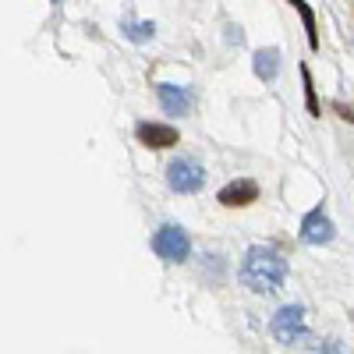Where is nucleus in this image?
<instances>
[{
  "instance_id": "nucleus-2",
  "label": "nucleus",
  "mask_w": 354,
  "mask_h": 354,
  "mask_svg": "<svg viewBox=\"0 0 354 354\" xmlns=\"http://www.w3.org/2000/svg\"><path fill=\"white\" fill-rule=\"evenodd\" d=\"M202 185H205V170H202L198 160L177 156V160L167 167V188H170V192H177V195H195Z\"/></svg>"
},
{
  "instance_id": "nucleus-3",
  "label": "nucleus",
  "mask_w": 354,
  "mask_h": 354,
  "mask_svg": "<svg viewBox=\"0 0 354 354\" xmlns=\"http://www.w3.org/2000/svg\"><path fill=\"white\" fill-rule=\"evenodd\" d=\"M153 252H156L163 262H185V259H188V252H192V241H188L185 227H177V223H163V227L153 234Z\"/></svg>"
},
{
  "instance_id": "nucleus-6",
  "label": "nucleus",
  "mask_w": 354,
  "mask_h": 354,
  "mask_svg": "<svg viewBox=\"0 0 354 354\" xmlns=\"http://www.w3.org/2000/svg\"><path fill=\"white\" fill-rule=\"evenodd\" d=\"M255 198H259V185L248 181V177H238V181L223 185L220 195H216V202L227 205V209H245V205H252Z\"/></svg>"
},
{
  "instance_id": "nucleus-5",
  "label": "nucleus",
  "mask_w": 354,
  "mask_h": 354,
  "mask_svg": "<svg viewBox=\"0 0 354 354\" xmlns=\"http://www.w3.org/2000/svg\"><path fill=\"white\" fill-rule=\"evenodd\" d=\"M333 234H337V227H333L330 213L322 209V205H319V209H312V213L301 220V241H305V245H330Z\"/></svg>"
},
{
  "instance_id": "nucleus-10",
  "label": "nucleus",
  "mask_w": 354,
  "mask_h": 354,
  "mask_svg": "<svg viewBox=\"0 0 354 354\" xmlns=\"http://www.w3.org/2000/svg\"><path fill=\"white\" fill-rule=\"evenodd\" d=\"M121 32H124L131 43H145V39L156 36V25H153V21H135L131 15H124V18H121Z\"/></svg>"
},
{
  "instance_id": "nucleus-11",
  "label": "nucleus",
  "mask_w": 354,
  "mask_h": 354,
  "mask_svg": "<svg viewBox=\"0 0 354 354\" xmlns=\"http://www.w3.org/2000/svg\"><path fill=\"white\" fill-rule=\"evenodd\" d=\"M294 8H298V15H301V21H305V32H308V46L312 50H319V25H315V15H312V8L305 4V0H290Z\"/></svg>"
},
{
  "instance_id": "nucleus-9",
  "label": "nucleus",
  "mask_w": 354,
  "mask_h": 354,
  "mask_svg": "<svg viewBox=\"0 0 354 354\" xmlns=\"http://www.w3.org/2000/svg\"><path fill=\"white\" fill-rule=\"evenodd\" d=\"M252 61H255V75H259L262 82H273L277 71H280V50H273V46H270V50H259Z\"/></svg>"
},
{
  "instance_id": "nucleus-8",
  "label": "nucleus",
  "mask_w": 354,
  "mask_h": 354,
  "mask_svg": "<svg viewBox=\"0 0 354 354\" xmlns=\"http://www.w3.org/2000/svg\"><path fill=\"white\" fill-rule=\"evenodd\" d=\"M135 135H138L142 145H149V149H174L177 138H181V135H177V128H170V124H156V121L138 124Z\"/></svg>"
},
{
  "instance_id": "nucleus-4",
  "label": "nucleus",
  "mask_w": 354,
  "mask_h": 354,
  "mask_svg": "<svg viewBox=\"0 0 354 354\" xmlns=\"http://www.w3.org/2000/svg\"><path fill=\"white\" fill-rule=\"evenodd\" d=\"M270 330H273V337H277L280 344H287V347L301 344V340L308 337V330H305V308H301V305H283V308L273 315Z\"/></svg>"
},
{
  "instance_id": "nucleus-1",
  "label": "nucleus",
  "mask_w": 354,
  "mask_h": 354,
  "mask_svg": "<svg viewBox=\"0 0 354 354\" xmlns=\"http://www.w3.org/2000/svg\"><path fill=\"white\" fill-rule=\"evenodd\" d=\"M238 280L248 290H255V294H273L287 280V259L273 245H252L245 252V259H241Z\"/></svg>"
},
{
  "instance_id": "nucleus-12",
  "label": "nucleus",
  "mask_w": 354,
  "mask_h": 354,
  "mask_svg": "<svg viewBox=\"0 0 354 354\" xmlns=\"http://www.w3.org/2000/svg\"><path fill=\"white\" fill-rule=\"evenodd\" d=\"M301 82H305V103H308V113L319 117V100H315V88H312V75H308V68H301Z\"/></svg>"
},
{
  "instance_id": "nucleus-7",
  "label": "nucleus",
  "mask_w": 354,
  "mask_h": 354,
  "mask_svg": "<svg viewBox=\"0 0 354 354\" xmlns=\"http://www.w3.org/2000/svg\"><path fill=\"white\" fill-rule=\"evenodd\" d=\"M156 100H160V106H163V113L167 117H185V113H192V93L185 85H156Z\"/></svg>"
}]
</instances>
